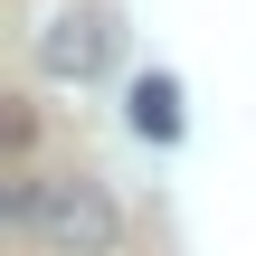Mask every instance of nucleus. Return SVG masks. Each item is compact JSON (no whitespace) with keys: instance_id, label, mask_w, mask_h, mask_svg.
<instances>
[{"instance_id":"nucleus-1","label":"nucleus","mask_w":256,"mask_h":256,"mask_svg":"<svg viewBox=\"0 0 256 256\" xmlns=\"http://www.w3.org/2000/svg\"><path fill=\"white\" fill-rule=\"evenodd\" d=\"M10 228H28L38 247H57V256H114L124 209H114L104 180H19L10 190Z\"/></svg>"},{"instance_id":"nucleus-2","label":"nucleus","mask_w":256,"mask_h":256,"mask_svg":"<svg viewBox=\"0 0 256 256\" xmlns=\"http://www.w3.org/2000/svg\"><path fill=\"white\" fill-rule=\"evenodd\" d=\"M114 48H124V28H114L104 10H57V19L38 28V66H48V76H76V86L104 76Z\"/></svg>"},{"instance_id":"nucleus-3","label":"nucleus","mask_w":256,"mask_h":256,"mask_svg":"<svg viewBox=\"0 0 256 256\" xmlns=\"http://www.w3.org/2000/svg\"><path fill=\"white\" fill-rule=\"evenodd\" d=\"M133 133L142 142H180V86L171 76H142L133 86Z\"/></svg>"}]
</instances>
